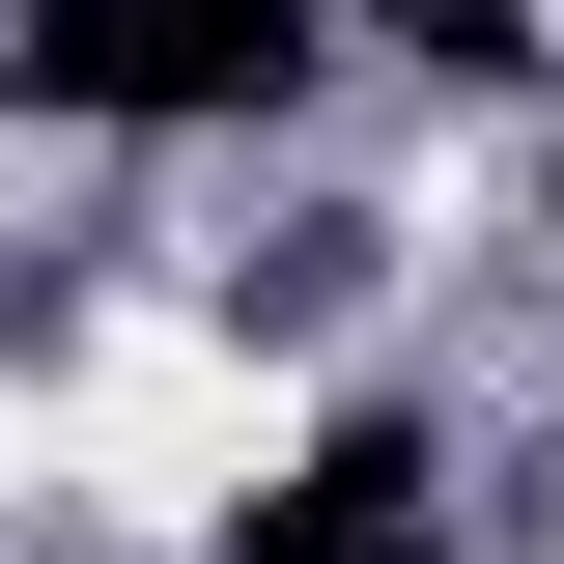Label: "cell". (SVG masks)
I'll use <instances>...</instances> for the list:
<instances>
[{
  "instance_id": "cell-1",
  "label": "cell",
  "mask_w": 564,
  "mask_h": 564,
  "mask_svg": "<svg viewBox=\"0 0 564 564\" xmlns=\"http://www.w3.org/2000/svg\"><path fill=\"white\" fill-rule=\"evenodd\" d=\"M57 480L113 508V536H226V508L282 480V367H226L198 311H113V339L57 367Z\"/></svg>"
}]
</instances>
